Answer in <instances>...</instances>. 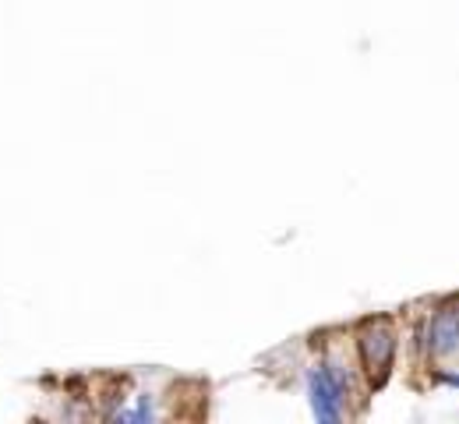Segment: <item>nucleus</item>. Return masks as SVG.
<instances>
[{
  "mask_svg": "<svg viewBox=\"0 0 459 424\" xmlns=\"http://www.w3.org/2000/svg\"><path fill=\"white\" fill-rule=\"evenodd\" d=\"M357 350L364 371L371 378V385H385V378L393 375V358H396V329L389 318H368L357 333Z\"/></svg>",
  "mask_w": 459,
  "mask_h": 424,
  "instance_id": "f257e3e1",
  "label": "nucleus"
},
{
  "mask_svg": "<svg viewBox=\"0 0 459 424\" xmlns=\"http://www.w3.org/2000/svg\"><path fill=\"white\" fill-rule=\"evenodd\" d=\"M346 385L350 382L340 371V364H315L307 371V396H311V411L318 421L333 424L343 418Z\"/></svg>",
  "mask_w": 459,
  "mask_h": 424,
  "instance_id": "f03ea898",
  "label": "nucleus"
},
{
  "mask_svg": "<svg viewBox=\"0 0 459 424\" xmlns=\"http://www.w3.org/2000/svg\"><path fill=\"white\" fill-rule=\"evenodd\" d=\"M428 354L431 358H453L459 350V315L453 301H446L438 311H431V322H428Z\"/></svg>",
  "mask_w": 459,
  "mask_h": 424,
  "instance_id": "7ed1b4c3",
  "label": "nucleus"
},
{
  "mask_svg": "<svg viewBox=\"0 0 459 424\" xmlns=\"http://www.w3.org/2000/svg\"><path fill=\"white\" fill-rule=\"evenodd\" d=\"M435 378H438V382H446V385H456V371H438Z\"/></svg>",
  "mask_w": 459,
  "mask_h": 424,
  "instance_id": "20e7f679",
  "label": "nucleus"
}]
</instances>
